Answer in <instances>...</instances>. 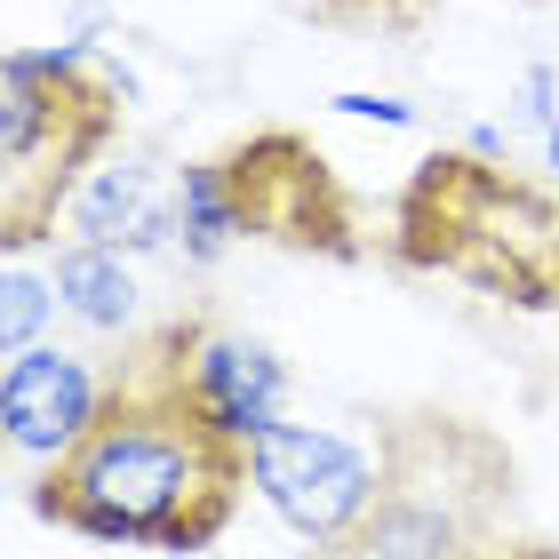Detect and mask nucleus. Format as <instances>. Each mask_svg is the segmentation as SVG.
<instances>
[{
	"instance_id": "nucleus-1",
	"label": "nucleus",
	"mask_w": 559,
	"mask_h": 559,
	"mask_svg": "<svg viewBox=\"0 0 559 559\" xmlns=\"http://www.w3.org/2000/svg\"><path fill=\"white\" fill-rule=\"evenodd\" d=\"M248 440H233L185 376V320L112 376L96 424L40 472L33 512L88 544L209 551L248 496Z\"/></svg>"
},
{
	"instance_id": "nucleus-2",
	"label": "nucleus",
	"mask_w": 559,
	"mask_h": 559,
	"mask_svg": "<svg viewBox=\"0 0 559 559\" xmlns=\"http://www.w3.org/2000/svg\"><path fill=\"white\" fill-rule=\"evenodd\" d=\"M400 257L520 312H559V200L488 152H448L400 200Z\"/></svg>"
},
{
	"instance_id": "nucleus-3",
	"label": "nucleus",
	"mask_w": 559,
	"mask_h": 559,
	"mask_svg": "<svg viewBox=\"0 0 559 559\" xmlns=\"http://www.w3.org/2000/svg\"><path fill=\"white\" fill-rule=\"evenodd\" d=\"M120 105L81 48H9L0 64V240L24 257L81 200L88 160L112 144Z\"/></svg>"
},
{
	"instance_id": "nucleus-4",
	"label": "nucleus",
	"mask_w": 559,
	"mask_h": 559,
	"mask_svg": "<svg viewBox=\"0 0 559 559\" xmlns=\"http://www.w3.org/2000/svg\"><path fill=\"white\" fill-rule=\"evenodd\" d=\"M512 496V455L488 431L424 416L384 440V496L344 559H472Z\"/></svg>"
},
{
	"instance_id": "nucleus-5",
	"label": "nucleus",
	"mask_w": 559,
	"mask_h": 559,
	"mask_svg": "<svg viewBox=\"0 0 559 559\" xmlns=\"http://www.w3.org/2000/svg\"><path fill=\"white\" fill-rule=\"evenodd\" d=\"M248 472H257V496L328 559H344V544L360 536V520L384 496V448H360L328 424H288V416L248 440Z\"/></svg>"
},
{
	"instance_id": "nucleus-6",
	"label": "nucleus",
	"mask_w": 559,
	"mask_h": 559,
	"mask_svg": "<svg viewBox=\"0 0 559 559\" xmlns=\"http://www.w3.org/2000/svg\"><path fill=\"white\" fill-rule=\"evenodd\" d=\"M224 185H233V216L240 233H264V240H288V248H328V257H352V200L336 192L328 160L304 136L272 129V136H248L233 160H224Z\"/></svg>"
},
{
	"instance_id": "nucleus-7",
	"label": "nucleus",
	"mask_w": 559,
	"mask_h": 559,
	"mask_svg": "<svg viewBox=\"0 0 559 559\" xmlns=\"http://www.w3.org/2000/svg\"><path fill=\"white\" fill-rule=\"evenodd\" d=\"M105 392H112V376H96L88 360H72L57 344H33V352H16V360L0 368V431H9L16 455L57 464V455L96 424Z\"/></svg>"
},
{
	"instance_id": "nucleus-8",
	"label": "nucleus",
	"mask_w": 559,
	"mask_h": 559,
	"mask_svg": "<svg viewBox=\"0 0 559 559\" xmlns=\"http://www.w3.org/2000/svg\"><path fill=\"white\" fill-rule=\"evenodd\" d=\"M185 376L233 440H257V431H272L280 408H288V368H280L264 344L200 328V320H185Z\"/></svg>"
},
{
	"instance_id": "nucleus-9",
	"label": "nucleus",
	"mask_w": 559,
	"mask_h": 559,
	"mask_svg": "<svg viewBox=\"0 0 559 559\" xmlns=\"http://www.w3.org/2000/svg\"><path fill=\"white\" fill-rule=\"evenodd\" d=\"M72 233L105 240V248H168L185 233V209H176V185L152 176L144 160H112L96 168L81 200H72Z\"/></svg>"
},
{
	"instance_id": "nucleus-10",
	"label": "nucleus",
	"mask_w": 559,
	"mask_h": 559,
	"mask_svg": "<svg viewBox=\"0 0 559 559\" xmlns=\"http://www.w3.org/2000/svg\"><path fill=\"white\" fill-rule=\"evenodd\" d=\"M57 304L88 328H129L136 320V272H129V248H105V240H72L57 257Z\"/></svg>"
},
{
	"instance_id": "nucleus-11",
	"label": "nucleus",
	"mask_w": 559,
	"mask_h": 559,
	"mask_svg": "<svg viewBox=\"0 0 559 559\" xmlns=\"http://www.w3.org/2000/svg\"><path fill=\"white\" fill-rule=\"evenodd\" d=\"M176 209H185V233H176V240H185L192 257H216V248L240 233V216H233V185H224V160L176 176Z\"/></svg>"
},
{
	"instance_id": "nucleus-12",
	"label": "nucleus",
	"mask_w": 559,
	"mask_h": 559,
	"mask_svg": "<svg viewBox=\"0 0 559 559\" xmlns=\"http://www.w3.org/2000/svg\"><path fill=\"white\" fill-rule=\"evenodd\" d=\"M48 312H57V280L9 264V280H0V352H9V360H16V352H33Z\"/></svg>"
},
{
	"instance_id": "nucleus-13",
	"label": "nucleus",
	"mask_w": 559,
	"mask_h": 559,
	"mask_svg": "<svg viewBox=\"0 0 559 559\" xmlns=\"http://www.w3.org/2000/svg\"><path fill=\"white\" fill-rule=\"evenodd\" d=\"M520 105H527V129L544 136V160L559 168V72H551V64H536V72L520 81Z\"/></svg>"
},
{
	"instance_id": "nucleus-14",
	"label": "nucleus",
	"mask_w": 559,
	"mask_h": 559,
	"mask_svg": "<svg viewBox=\"0 0 559 559\" xmlns=\"http://www.w3.org/2000/svg\"><path fill=\"white\" fill-rule=\"evenodd\" d=\"M336 112H352V120H384V129H408V105H392V96H336Z\"/></svg>"
},
{
	"instance_id": "nucleus-15",
	"label": "nucleus",
	"mask_w": 559,
	"mask_h": 559,
	"mask_svg": "<svg viewBox=\"0 0 559 559\" xmlns=\"http://www.w3.org/2000/svg\"><path fill=\"white\" fill-rule=\"evenodd\" d=\"M503 559H559V544H520V551H503Z\"/></svg>"
}]
</instances>
